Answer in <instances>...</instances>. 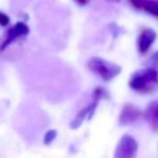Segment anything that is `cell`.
Masks as SVG:
<instances>
[{
    "mask_svg": "<svg viewBox=\"0 0 158 158\" xmlns=\"http://www.w3.org/2000/svg\"><path fill=\"white\" fill-rule=\"evenodd\" d=\"M158 85V70L153 68H146L132 74L128 81V86L138 93H149Z\"/></svg>",
    "mask_w": 158,
    "mask_h": 158,
    "instance_id": "6da1fadb",
    "label": "cell"
},
{
    "mask_svg": "<svg viewBox=\"0 0 158 158\" xmlns=\"http://www.w3.org/2000/svg\"><path fill=\"white\" fill-rule=\"evenodd\" d=\"M88 68L94 74H96L99 78H101L105 81H109V80L114 79L121 72L120 65H117L112 62H109L106 59H102L100 57H93L91 59H89Z\"/></svg>",
    "mask_w": 158,
    "mask_h": 158,
    "instance_id": "7a4b0ae2",
    "label": "cell"
},
{
    "mask_svg": "<svg viewBox=\"0 0 158 158\" xmlns=\"http://www.w3.org/2000/svg\"><path fill=\"white\" fill-rule=\"evenodd\" d=\"M102 94H104V91H102L101 88H96V89L94 90L93 101L90 102V105H88L86 107L81 109V110L77 114V116H75V117L72 120V122H70V128H79V127L84 123L85 120H90V118L94 116L95 109H96L98 102L100 101Z\"/></svg>",
    "mask_w": 158,
    "mask_h": 158,
    "instance_id": "3957f363",
    "label": "cell"
},
{
    "mask_svg": "<svg viewBox=\"0 0 158 158\" xmlns=\"http://www.w3.org/2000/svg\"><path fill=\"white\" fill-rule=\"evenodd\" d=\"M137 151H138L137 141L130 135H123L115 148L114 158H135Z\"/></svg>",
    "mask_w": 158,
    "mask_h": 158,
    "instance_id": "277c9868",
    "label": "cell"
},
{
    "mask_svg": "<svg viewBox=\"0 0 158 158\" xmlns=\"http://www.w3.org/2000/svg\"><path fill=\"white\" fill-rule=\"evenodd\" d=\"M28 32H30V28H28V26L25 22H21V21L20 22H16L12 27H10L7 30V32L5 35V40H4L2 44H1V51H4L15 40H17V38H20L22 36L28 35Z\"/></svg>",
    "mask_w": 158,
    "mask_h": 158,
    "instance_id": "5b68a950",
    "label": "cell"
},
{
    "mask_svg": "<svg viewBox=\"0 0 158 158\" xmlns=\"http://www.w3.org/2000/svg\"><path fill=\"white\" fill-rule=\"evenodd\" d=\"M157 38V33L152 28H144L139 36H138V40H137V48H138V52L141 54H144L149 51V48L152 47V44L154 43Z\"/></svg>",
    "mask_w": 158,
    "mask_h": 158,
    "instance_id": "8992f818",
    "label": "cell"
},
{
    "mask_svg": "<svg viewBox=\"0 0 158 158\" xmlns=\"http://www.w3.org/2000/svg\"><path fill=\"white\" fill-rule=\"evenodd\" d=\"M141 115H142V112L137 106H135L132 104H126L121 109L118 121H120L121 125H130V123L136 122L139 118Z\"/></svg>",
    "mask_w": 158,
    "mask_h": 158,
    "instance_id": "52a82bcc",
    "label": "cell"
},
{
    "mask_svg": "<svg viewBox=\"0 0 158 158\" xmlns=\"http://www.w3.org/2000/svg\"><path fill=\"white\" fill-rule=\"evenodd\" d=\"M144 118L153 131H158V100H153L144 110Z\"/></svg>",
    "mask_w": 158,
    "mask_h": 158,
    "instance_id": "ba28073f",
    "label": "cell"
},
{
    "mask_svg": "<svg viewBox=\"0 0 158 158\" xmlns=\"http://www.w3.org/2000/svg\"><path fill=\"white\" fill-rule=\"evenodd\" d=\"M143 10L147 11L149 15L158 17V0H146Z\"/></svg>",
    "mask_w": 158,
    "mask_h": 158,
    "instance_id": "9c48e42d",
    "label": "cell"
},
{
    "mask_svg": "<svg viewBox=\"0 0 158 158\" xmlns=\"http://www.w3.org/2000/svg\"><path fill=\"white\" fill-rule=\"evenodd\" d=\"M56 136H57V131H56V130H51V131H48L47 133H44V137H43L44 144H51V143L54 141Z\"/></svg>",
    "mask_w": 158,
    "mask_h": 158,
    "instance_id": "30bf717a",
    "label": "cell"
},
{
    "mask_svg": "<svg viewBox=\"0 0 158 158\" xmlns=\"http://www.w3.org/2000/svg\"><path fill=\"white\" fill-rule=\"evenodd\" d=\"M9 23H10V17H9L5 12H1V11H0V26L5 27V26H7Z\"/></svg>",
    "mask_w": 158,
    "mask_h": 158,
    "instance_id": "8fae6325",
    "label": "cell"
},
{
    "mask_svg": "<svg viewBox=\"0 0 158 158\" xmlns=\"http://www.w3.org/2000/svg\"><path fill=\"white\" fill-rule=\"evenodd\" d=\"M130 2H131L136 9H143L146 0H130Z\"/></svg>",
    "mask_w": 158,
    "mask_h": 158,
    "instance_id": "7c38bea8",
    "label": "cell"
},
{
    "mask_svg": "<svg viewBox=\"0 0 158 158\" xmlns=\"http://www.w3.org/2000/svg\"><path fill=\"white\" fill-rule=\"evenodd\" d=\"M151 64H153L151 68L157 69V67H158V52H156V53L151 57Z\"/></svg>",
    "mask_w": 158,
    "mask_h": 158,
    "instance_id": "4fadbf2b",
    "label": "cell"
},
{
    "mask_svg": "<svg viewBox=\"0 0 158 158\" xmlns=\"http://www.w3.org/2000/svg\"><path fill=\"white\" fill-rule=\"evenodd\" d=\"M74 1H75L78 5H80V6H85L89 0H74Z\"/></svg>",
    "mask_w": 158,
    "mask_h": 158,
    "instance_id": "5bb4252c",
    "label": "cell"
},
{
    "mask_svg": "<svg viewBox=\"0 0 158 158\" xmlns=\"http://www.w3.org/2000/svg\"><path fill=\"white\" fill-rule=\"evenodd\" d=\"M107 1H110V2H118L120 0H107Z\"/></svg>",
    "mask_w": 158,
    "mask_h": 158,
    "instance_id": "9a60e30c",
    "label": "cell"
}]
</instances>
